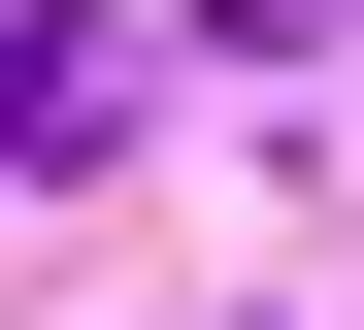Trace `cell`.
I'll use <instances>...</instances> for the list:
<instances>
[{"mask_svg":"<svg viewBox=\"0 0 364 330\" xmlns=\"http://www.w3.org/2000/svg\"><path fill=\"white\" fill-rule=\"evenodd\" d=\"M232 33H265V66H298V33H364V0H232Z\"/></svg>","mask_w":364,"mask_h":330,"instance_id":"7a4b0ae2","label":"cell"},{"mask_svg":"<svg viewBox=\"0 0 364 330\" xmlns=\"http://www.w3.org/2000/svg\"><path fill=\"white\" fill-rule=\"evenodd\" d=\"M100 132H133V33L100 0H0V165H100Z\"/></svg>","mask_w":364,"mask_h":330,"instance_id":"6da1fadb","label":"cell"}]
</instances>
